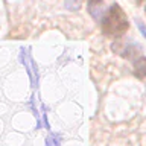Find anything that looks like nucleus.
I'll return each instance as SVG.
<instances>
[{
    "label": "nucleus",
    "instance_id": "1",
    "mask_svg": "<svg viewBox=\"0 0 146 146\" xmlns=\"http://www.w3.org/2000/svg\"><path fill=\"white\" fill-rule=\"evenodd\" d=\"M100 26H102V32L107 36H122L129 27V21L126 18L125 11L119 5H113L105 12Z\"/></svg>",
    "mask_w": 146,
    "mask_h": 146
},
{
    "label": "nucleus",
    "instance_id": "3",
    "mask_svg": "<svg viewBox=\"0 0 146 146\" xmlns=\"http://www.w3.org/2000/svg\"><path fill=\"white\" fill-rule=\"evenodd\" d=\"M139 29H140V32H141V34H143V35L146 36V27H145L143 25H139Z\"/></svg>",
    "mask_w": 146,
    "mask_h": 146
},
{
    "label": "nucleus",
    "instance_id": "5",
    "mask_svg": "<svg viewBox=\"0 0 146 146\" xmlns=\"http://www.w3.org/2000/svg\"><path fill=\"white\" fill-rule=\"evenodd\" d=\"M56 146H58V145H56Z\"/></svg>",
    "mask_w": 146,
    "mask_h": 146
},
{
    "label": "nucleus",
    "instance_id": "4",
    "mask_svg": "<svg viewBox=\"0 0 146 146\" xmlns=\"http://www.w3.org/2000/svg\"><path fill=\"white\" fill-rule=\"evenodd\" d=\"M102 0H90V5H93V3H100Z\"/></svg>",
    "mask_w": 146,
    "mask_h": 146
},
{
    "label": "nucleus",
    "instance_id": "2",
    "mask_svg": "<svg viewBox=\"0 0 146 146\" xmlns=\"http://www.w3.org/2000/svg\"><path fill=\"white\" fill-rule=\"evenodd\" d=\"M134 73L140 79H146V56L137 58L134 61Z\"/></svg>",
    "mask_w": 146,
    "mask_h": 146
}]
</instances>
